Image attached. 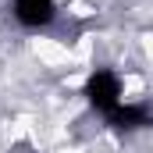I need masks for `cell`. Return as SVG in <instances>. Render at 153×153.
<instances>
[{"label": "cell", "instance_id": "cell-1", "mask_svg": "<svg viewBox=\"0 0 153 153\" xmlns=\"http://www.w3.org/2000/svg\"><path fill=\"white\" fill-rule=\"evenodd\" d=\"M117 75H111V71H96V75L85 82V96H89V103L96 107V111H114L117 107Z\"/></svg>", "mask_w": 153, "mask_h": 153}, {"label": "cell", "instance_id": "cell-2", "mask_svg": "<svg viewBox=\"0 0 153 153\" xmlns=\"http://www.w3.org/2000/svg\"><path fill=\"white\" fill-rule=\"evenodd\" d=\"M14 11L25 25H46L53 18V0H18Z\"/></svg>", "mask_w": 153, "mask_h": 153}, {"label": "cell", "instance_id": "cell-3", "mask_svg": "<svg viewBox=\"0 0 153 153\" xmlns=\"http://www.w3.org/2000/svg\"><path fill=\"white\" fill-rule=\"evenodd\" d=\"M111 125L117 128H139V125H150V117L143 107H114L111 111Z\"/></svg>", "mask_w": 153, "mask_h": 153}]
</instances>
